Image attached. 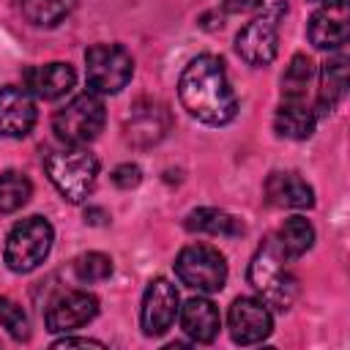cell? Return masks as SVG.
I'll list each match as a JSON object with an SVG mask.
<instances>
[{
    "mask_svg": "<svg viewBox=\"0 0 350 350\" xmlns=\"http://www.w3.org/2000/svg\"><path fill=\"white\" fill-rule=\"evenodd\" d=\"M309 44L317 49H339L350 38V16H347V0L328 3L317 8L306 27Z\"/></svg>",
    "mask_w": 350,
    "mask_h": 350,
    "instance_id": "cell-14",
    "label": "cell"
},
{
    "mask_svg": "<svg viewBox=\"0 0 350 350\" xmlns=\"http://www.w3.org/2000/svg\"><path fill=\"white\" fill-rule=\"evenodd\" d=\"M44 170L52 186L68 202H85L98 180V159L85 145H66L44 159Z\"/></svg>",
    "mask_w": 350,
    "mask_h": 350,
    "instance_id": "cell-3",
    "label": "cell"
},
{
    "mask_svg": "<svg viewBox=\"0 0 350 350\" xmlns=\"http://www.w3.org/2000/svg\"><path fill=\"white\" fill-rule=\"evenodd\" d=\"M74 8H77V0H19L22 16L36 27H55Z\"/></svg>",
    "mask_w": 350,
    "mask_h": 350,
    "instance_id": "cell-21",
    "label": "cell"
},
{
    "mask_svg": "<svg viewBox=\"0 0 350 350\" xmlns=\"http://www.w3.org/2000/svg\"><path fill=\"white\" fill-rule=\"evenodd\" d=\"M98 314V298L88 290H66L49 301L44 323L52 334H68L88 325Z\"/></svg>",
    "mask_w": 350,
    "mask_h": 350,
    "instance_id": "cell-10",
    "label": "cell"
},
{
    "mask_svg": "<svg viewBox=\"0 0 350 350\" xmlns=\"http://www.w3.org/2000/svg\"><path fill=\"white\" fill-rule=\"evenodd\" d=\"M77 82V71L71 63L55 60V63H44V66H30L25 71V88L44 101H55L63 98Z\"/></svg>",
    "mask_w": 350,
    "mask_h": 350,
    "instance_id": "cell-15",
    "label": "cell"
},
{
    "mask_svg": "<svg viewBox=\"0 0 350 350\" xmlns=\"http://www.w3.org/2000/svg\"><path fill=\"white\" fill-rule=\"evenodd\" d=\"M180 328L186 331V336L191 342H200V345H208L219 336V328H221V314H219V306L205 298V295H194L189 298L180 309Z\"/></svg>",
    "mask_w": 350,
    "mask_h": 350,
    "instance_id": "cell-16",
    "label": "cell"
},
{
    "mask_svg": "<svg viewBox=\"0 0 350 350\" xmlns=\"http://www.w3.org/2000/svg\"><path fill=\"white\" fill-rule=\"evenodd\" d=\"M139 180H142V170L137 164H118L112 170V183L118 189H134L139 186Z\"/></svg>",
    "mask_w": 350,
    "mask_h": 350,
    "instance_id": "cell-27",
    "label": "cell"
},
{
    "mask_svg": "<svg viewBox=\"0 0 350 350\" xmlns=\"http://www.w3.org/2000/svg\"><path fill=\"white\" fill-rule=\"evenodd\" d=\"M227 325H230L232 342L257 345V342L268 339V334L273 331V314L262 298L241 295L232 301V306L227 312Z\"/></svg>",
    "mask_w": 350,
    "mask_h": 350,
    "instance_id": "cell-11",
    "label": "cell"
},
{
    "mask_svg": "<svg viewBox=\"0 0 350 350\" xmlns=\"http://www.w3.org/2000/svg\"><path fill=\"white\" fill-rule=\"evenodd\" d=\"M33 197V183L19 170L0 172V213H14Z\"/></svg>",
    "mask_w": 350,
    "mask_h": 350,
    "instance_id": "cell-23",
    "label": "cell"
},
{
    "mask_svg": "<svg viewBox=\"0 0 350 350\" xmlns=\"http://www.w3.org/2000/svg\"><path fill=\"white\" fill-rule=\"evenodd\" d=\"M317 115L304 101H284L273 115V131L284 139H309Z\"/></svg>",
    "mask_w": 350,
    "mask_h": 350,
    "instance_id": "cell-19",
    "label": "cell"
},
{
    "mask_svg": "<svg viewBox=\"0 0 350 350\" xmlns=\"http://www.w3.org/2000/svg\"><path fill=\"white\" fill-rule=\"evenodd\" d=\"M309 79H312V60L306 55H293L290 66L282 74V98L284 101H304Z\"/></svg>",
    "mask_w": 350,
    "mask_h": 350,
    "instance_id": "cell-24",
    "label": "cell"
},
{
    "mask_svg": "<svg viewBox=\"0 0 350 350\" xmlns=\"http://www.w3.org/2000/svg\"><path fill=\"white\" fill-rule=\"evenodd\" d=\"M107 109L96 93H79L52 118V131L66 145H88L104 129Z\"/></svg>",
    "mask_w": 350,
    "mask_h": 350,
    "instance_id": "cell-7",
    "label": "cell"
},
{
    "mask_svg": "<svg viewBox=\"0 0 350 350\" xmlns=\"http://www.w3.org/2000/svg\"><path fill=\"white\" fill-rule=\"evenodd\" d=\"M276 241H279L282 249L295 260V257H301V254H306V252L312 249V243H314V227H312V221L304 219V216H290V219L282 221Z\"/></svg>",
    "mask_w": 350,
    "mask_h": 350,
    "instance_id": "cell-22",
    "label": "cell"
},
{
    "mask_svg": "<svg viewBox=\"0 0 350 350\" xmlns=\"http://www.w3.org/2000/svg\"><path fill=\"white\" fill-rule=\"evenodd\" d=\"M314 3H323V5H328V3H342V0H314Z\"/></svg>",
    "mask_w": 350,
    "mask_h": 350,
    "instance_id": "cell-31",
    "label": "cell"
},
{
    "mask_svg": "<svg viewBox=\"0 0 350 350\" xmlns=\"http://www.w3.org/2000/svg\"><path fill=\"white\" fill-rule=\"evenodd\" d=\"M290 260L293 257L282 249V243L276 238H265L257 246V252L249 262V273H246L249 284L260 293V298L279 312L290 309L298 295V279L290 271Z\"/></svg>",
    "mask_w": 350,
    "mask_h": 350,
    "instance_id": "cell-2",
    "label": "cell"
},
{
    "mask_svg": "<svg viewBox=\"0 0 350 350\" xmlns=\"http://www.w3.org/2000/svg\"><path fill=\"white\" fill-rule=\"evenodd\" d=\"M38 118L36 98L27 88L5 85L0 88V137L22 139L33 131Z\"/></svg>",
    "mask_w": 350,
    "mask_h": 350,
    "instance_id": "cell-12",
    "label": "cell"
},
{
    "mask_svg": "<svg viewBox=\"0 0 350 350\" xmlns=\"http://www.w3.org/2000/svg\"><path fill=\"white\" fill-rule=\"evenodd\" d=\"M126 139L134 148H150L170 131V112L161 101H137L126 118Z\"/></svg>",
    "mask_w": 350,
    "mask_h": 350,
    "instance_id": "cell-13",
    "label": "cell"
},
{
    "mask_svg": "<svg viewBox=\"0 0 350 350\" xmlns=\"http://www.w3.org/2000/svg\"><path fill=\"white\" fill-rule=\"evenodd\" d=\"M52 347H104V342H98V339H90V336H63V339H57Z\"/></svg>",
    "mask_w": 350,
    "mask_h": 350,
    "instance_id": "cell-29",
    "label": "cell"
},
{
    "mask_svg": "<svg viewBox=\"0 0 350 350\" xmlns=\"http://www.w3.org/2000/svg\"><path fill=\"white\" fill-rule=\"evenodd\" d=\"M134 74V57L120 44H93L85 52V79L90 93L112 96L120 93Z\"/></svg>",
    "mask_w": 350,
    "mask_h": 350,
    "instance_id": "cell-6",
    "label": "cell"
},
{
    "mask_svg": "<svg viewBox=\"0 0 350 350\" xmlns=\"http://www.w3.org/2000/svg\"><path fill=\"white\" fill-rule=\"evenodd\" d=\"M175 276L197 293H219L227 282L224 254L211 243H189L175 257Z\"/></svg>",
    "mask_w": 350,
    "mask_h": 350,
    "instance_id": "cell-8",
    "label": "cell"
},
{
    "mask_svg": "<svg viewBox=\"0 0 350 350\" xmlns=\"http://www.w3.org/2000/svg\"><path fill=\"white\" fill-rule=\"evenodd\" d=\"M265 200L273 208H312L314 205V189L290 170L271 172L265 180Z\"/></svg>",
    "mask_w": 350,
    "mask_h": 350,
    "instance_id": "cell-17",
    "label": "cell"
},
{
    "mask_svg": "<svg viewBox=\"0 0 350 350\" xmlns=\"http://www.w3.org/2000/svg\"><path fill=\"white\" fill-rule=\"evenodd\" d=\"M260 5H265V0H221V8L227 14H249L257 11Z\"/></svg>",
    "mask_w": 350,
    "mask_h": 350,
    "instance_id": "cell-28",
    "label": "cell"
},
{
    "mask_svg": "<svg viewBox=\"0 0 350 350\" xmlns=\"http://www.w3.org/2000/svg\"><path fill=\"white\" fill-rule=\"evenodd\" d=\"M107 213L104 211H98V208H88V213H85V221H90V224H107Z\"/></svg>",
    "mask_w": 350,
    "mask_h": 350,
    "instance_id": "cell-30",
    "label": "cell"
},
{
    "mask_svg": "<svg viewBox=\"0 0 350 350\" xmlns=\"http://www.w3.org/2000/svg\"><path fill=\"white\" fill-rule=\"evenodd\" d=\"M180 309V298H178V287L164 279L156 276L148 282L145 295H142V306H139V325L145 336H161L172 328L175 317Z\"/></svg>",
    "mask_w": 350,
    "mask_h": 350,
    "instance_id": "cell-9",
    "label": "cell"
},
{
    "mask_svg": "<svg viewBox=\"0 0 350 350\" xmlns=\"http://www.w3.org/2000/svg\"><path fill=\"white\" fill-rule=\"evenodd\" d=\"M287 14V0H271L262 14L246 22L235 36V52L249 66H268L279 52V25Z\"/></svg>",
    "mask_w": 350,
    "mask_h": 350,
    "instance_id": "cell-5",
    "label": "cell"
},
{
    "mask_svg": "<svg viewBox=\"0 0 350 350\" xmlns=\"http://www.w3.org/2000/svg\"><path fill=\"white\" fill-rule=\"evenodd\" d=\"M52 241H55V230H52L49 219L27 216V219L16 221L8 232V238H5V249H3L5 265L14 273L36 271L46 260V254L52 249Z\"/></svg>",
    "mask_w": 350,
    "mask_h": 350,
    "instance_id": "cell-4",
    "label": "cell"
},
{
    "mask_svg": "<svg viewBox=\"0 0 350 350\" xmlns=\"http://www.w3.org/2000/svg\"><path fill=\"white\" fill-rule=\"evenodd\" d=\"M347 93V57L336 55L328 57L320 68V93H317V112L314 115H331L336 104Z\"/></svg>",
    "mask_w": 350,
    "mask_h": 350,
    "instance_id": "cell-18",
    "label": "cell"
},
{
    "mask_svg": "<svg viewBox=\"0 0 350 350\" xmlns=\"http://www.w3.org/2000/svg\"><path fill=\"white\" fill-rule=\"evenodd\" d=\"M178 98L183 109L208 126H224L238 115V96L227 79L224 60L216 55H197L178 79Z\"/></svg>",
    "mask_w": 350,
    "mask_h": 350,
    "instance_id": "cell-1",
    "label": "cell"
},
{
    "mask_svg": "<svg viewBox=\"0 0 350 350\" xmlns=\"http://www.w3.org/2000/svg\"><path fill=\"white\" fill-rule=\"evenodd\" d=\"M74 273L79 282L85 284H96V282H104L112 276V260L101 252H88V254H79L74 260Z\"/></svg>",
    "mask_w": 350,
    "mask_h": 350,
    "instance_id": "cell-25",
    "label": "cell"
},
{
    "mask_svg": "<svg viewBox=\"0 0 350 350\" xmlns=\"http://www.w3.org/2000/svg\"><path fill=\"white\" fill-rule=\"evenodd\" d=\"M0 325L16 339V342H27L30 339V323H27V314L25 309L8 298V295H0Z\"/></svg>",
    "mask_w": 350,
    "mask_h": 350,
    "instance_id": "cell-26",
    "label": "cell"
},
{
    "mask_svg": "<svg viewBox=\"0 0 350 350\" xmlns=\"http://www.w3.org/2000/svg\"><path fill=\"white\" fill-rule=\"evenodd\" d=\"M189 232H205V235H221V238H238L243 235V221L221 208H197L186 216Z\"/></svg>",
    "mask_w": 350,
    "mask_h": 350,
    "instance_id": "cell-20",
    "label": "cell"
}]
</instances>
